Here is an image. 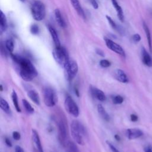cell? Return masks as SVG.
Here are the masks:
<instances>
[{
    "mask_svg": "<svg viewBox=\"0 0 152 152\" xmlns=\"http://www.w3.org/2000/svg\"><path fill=\"white\" fill-rule=\"evenodd\" d=\"M21 2H24L26 0H20Z\"/></svg>",
    "mask_w": 152,
    "mask_h": 152,
    "instance_id": "obj_44",
    "label": "cell"
},
{
    "mask_svg": "<svg viewBox=\"0 0 152 152\" xmlns=\"http://www.w3.org/2000/svg\"><path fill=\"white\" fill-rule=\"evenodd\" d=\"M106 19H107L108 23H109V24L110 25V26H111L113 29L117 30L119 26L116 25V24L115 22L113 20V19H112L109 15H106Z\"/></svg>",
    "mask_w": 152,
    "mask_h": 152,
    "instance_id": "obj_29",
    "label": "cell"
},
{
    "mask_svg": "<svg viewBox=\"0 0 152 152\" xmlns=\"http://www.w3.org/2000/svg\"><path fill=\"white\" fill-rule=\"evenodd\" d=\"M143 28L144 30L145 31V33L146 34L147 36V41H148V47H149V49H150V52H152V46H151V34H150V30L148 27V26H147V24H145V23L143 22Z\"/></svg>",
    "mask_w": 152,
    "mask_h": 152,
    "instance_id": "obj_22",
    "label": "cell"
},
{
    "mask_svg": "<svg viewBox=\"0 0 152 152\" xmlns=\"http://www.w3.org/2000/svg\"><path fill=\"white\" fill-rule=\"evenodd\" d=\"M113 77L122 83H127L129 82V79L127 75L123 70L121 69H116L114 71Z\"/></svg>",
    "mask_w": 152,
    "mask_h": 152,
    "instance_id": "obj_12",
    "label": "cell"
},
{
    "mask_svg": "<svg viewBox=\"0 0 152 152\" xmlns=\"http://www.w3.org/2000/svg\"><path fill=\"white\" fill-rule=\"evenodd\" d=\"M27 96L36 104L39 105L40 103V99L38 93L34 90H30L27 92Z\"/></svg>",
    "mask_w": 152,
    "mask_h": 152,
    "instance_id": "obj_18",
    "label": "cell"
},
{
    "mask_svg": "<svg viewBox=\"0 0 152 152\" xmlns=\"http://www.w3.org/2000/svg\"><path fill=\"white\" fill-rule=\"evenodd\" d=\"M7 27V21L4 12L1 11L0 13V32L2 33L4 31H5Z\"/></svg>",
    "mask_w": 152,
    "mask_h": 152,
    "instance_id": "obj_21",
    "label": "cell"
},
{
    "mask_svg": "<svg viewBox=\"0 0 152 152\" xmlns=\"http://www.w3.org/2000/svg\"><path fill=\"white\" fill-rule=\"evenodd\" d=\"M30 31L31 33L33 34L36 35V34H39V26L36 24H31L30 26Z\"/></svg>",
    "mask_w": 152,
    "mask_h": 152,
    "instance_id": "obj_30",
    "label": "cell"
},
{
    "mask_svg": "<svg viewBox=\"0 0 152 152\" xmlns=\"http://www.w3.org/2000/svg\"><path fill=\"white\" fill-rule=\"evenodd\" d=\"M64 106L66 111L71 115L74 117H77L79 115V108L74 99L69 95H66L65 99Z\"/></svg>",
    "mask_w": 152,
    "mask_h": 152,
    "instance_id": "obj_7",
    "label": "cell"
},
{
    "mask_svg": "<svg viewBox=\"0 0 152 152\" xmlns=\"http://www.w3.org/2000/svg\"><path fill=\"white\" fill-rule=\"evenodd\" d=\"M71 4H72V6L74 8V10L76 11V12L78 13V14L82 17L83 19H86V14L85 12L79 2L78 0H69Z\"/></svg>",
    "mask_w": 152,
    "mask_h": 152,
    "instance_id": "obj_14",
    "label": "cell"
},
{
    "mask_svg": "<svg viewBox=\"0 0 152 152\" xmlns=\"http://www.w3.org/2000/svg\"><path fill=\"white\" fill-rule=\"evenodd\" d=\"M64 69L66 80L71 81L76 76L78 71V66L75 61L69 60L64 67Z\"/></svg>",
    "mask_w": 152,
    "mask_h": 152,
    "instance_id": "obj_6",
    "label": "cell"
},
{
    "mask_svg": "<svg viewBox=\"0 0 152 152\" xmlns=\"http://www.w3.org/2000/svg\"><path fill=\"white\" fill-rule=\"evenodd\" d=\"M57 97L55 91L50 87H46L43 89V102L48 107H53L56 104Z\"/></svg>",
    "mask_w": 152,
    "mask_h": 152,
    "instance_id": "obj_5",
    "label": "cell"
},
{
    "mask_svg": "<svg viewBox=\"0 0 152 152\" xmlns=\"http://www.w3.org/2000/svg\"><path fill=\"white\" fill-rule=\"evenodd\" d=\"M141 58L142 61L145 65L148 67L152 66V58L144 48H142L141 49Z\"/></svg>",
    "mask_w": 152,
    "mask_h": 152,
    "instance_id": "obj_15",
    "label": "cell"
},
{
    "mask_svg": "<svg viewBox=\"0 0 152 152\" xmlns=\"http://www.w3.org/2000/svg\"><path fill=\"white\" fill-rule=\"evenodd\" d=\"M115 138L116 140H117V141H120V140H121V137H120L118 135H117V134L115 135Z\"/></svg>",
    "mask_w": 152,
    "mask_h": 152,
    "instance_id": "obj_42",
    "label": "cell"
},
{
    "mask_svg": "<svg viewBox=\"0 0 152 152\" xmlns=\"http://www.w3.org/2000/svg\"><path fill=\"white\" fill-rule=\"evenodd\" d=\"M100 65L103 68H108L111 65V63L107 59H102L99 62Z\"/></svg>",
    "mask_w": 152,
    "mask_h": 152,
    "instance_id": "obj_31",
    "label": "cell"
},
{
    "mask_svg": "<svg viewBox=\"0 0 152 152\" xmlns=\"http://www.w3.org/2000/svg\"><path fill=\"white\" fill-rule=\"evenodd\" d=\"M88 1L94 9L97 10L99 8V5H98V3L96 1V0H88Z\"/></svg>",
    "mask_w": 152,
    "mask_h": 152,
    "instance_id": "obj_35",
    "label": "cell"
},
{
    "mask_svg": "<svg viewBox=\"0 0 152 152\" xmlns=\"http://www.w3.org/2000/svg\"><path fill=\"white\" fill-rule=\"evenodd\" d=\"M68 148L70 150L71 152H78V148L76 144L71 141H68L67 144Z\"/></svg>",
    "mask_w": 152,
    "mask_h": 152,
    "instance_id": "obj_28",
    "label": "cell"
},
{
    "mask_svg": "<svg viewBox=\"0 0 152 152\" xmlns=\"http://www.w3.org/2000/svg\"><path fill=\"white\" fill-rule=\"evenodd\" d=\"M142 131L139 128H128L126 130V136L129 140H134L138 138L143 135Z\"/></svg>",
    "mask_w": 152,
    "mask_h": 152,
    "instance_id": "obj_10",
    "label": "cell"
},
{
    "mask_svg": "<svg viewBox=\"0 0 152 152\" xmlns=\"http://www.w3.org/2000/svg\"><path fill=\"white\" fill-rule=\"evenodd\" d=\"M113 103L115 104H122L124 102V97L120 95H116L113 97Z\"/></svg>",
    "mask_w": 152,
    "mask_h": 152,
    "instance_id": "obj_27",
    "label": "cell"
},
{
    "mask_svg": "<svg viewBox=\"0 0 152 152\" xmlns=\"http://www.w3.org/2000/svg\"><path fill=\"white\" fill-rule=\"evenodd\" d=\"M112 3L113 4V6L116 10V11L117 12V16L119 18V20L121 22H124V12L122 11V8L121 6L119 5L116 0H111Z\"/></svg>",
    "mask_w": 152,
    "mask_h": 152,
    "instance_id": "obj_17",
    "label": "cell"
},
{
    "mask_svg": "<svg viewBox=\"0 0 152 152\" xmlns=\"http://www.w3.org/2000/svg\"><path fill=\"white\" fill-rule=\"evenodd\" d=\"M55 16L56 21L58 23V25L62 28H65L66 27V23L59 9H56L55 10Z\"/></svg>",
    "mask_w": 152,
    "mask_h": 152,
    "instance_id": "obj_20",
    "label": "cell"
},
{
    "mask_svg": "<svg viewBox=\"0 0 152 152\" xmlns=\"http://www.w3.org/2000/svg\"><path fill=\"white\" fill-rule=\"evenodd\" d=\"M11 97H12V100L13 102V104L15 108V110H17V112H21V110L20 107L19 103H18V96L17 94V93L15 91L13 90L11 94Z\"/></svg>",
    "mask_w": 152,
    "mask_h": 152,
    "instance_id": "obj_23",
    "label": "cell"
},
{
    "mask_svg": "<svg viewBox=\"0 0 152 152\" xmlns=\"http://www.w3.org/2000/svg\"><path fill=\"white\" fill-rule=\"evenodd\" d=\"M97 112L99 115L100 116V117L106 121H109L110 120V116L106 112V109L103 107V106L101 104H99L97 105Z\"/></svg>",
    "mask_w": 152,
    "mask_h": 152,
    "instance_id": "obj_19",
    "label": "cell"
},
{
    "mask_svg": "<svg viewBox=\"0 0 152 152\" xmlns=\"http://www.w3.org/2000/svg\"><path fill=\"white\" fill-rule=\"evenodd\" d=\"M90 93L92 95V96L93 97H94L95 99H97L98 100L101 101V102H103V101L106 100V97L104 92L102 90H101L95 87L90 86Z\"/></svg>",
    "mask_w": 152,
    "mask_h": 152,
    "instance_id": "obj_11",
    "label": "cell"
},
{
    "mask_svg": "<svg viewBox=\"0 0 152 152\" xmlns=\"http://www.w3.org/2000/svg\"><path fill=\"white\" fill-rule=\"evenodd\" d=\"M132 39H133V40H134V42L138 43V42H139L140 41V40H141V36H140V35L139 34H138V33L134 34L133 35V36H132Z\"/></svg>",
    "mask_w": 152,
    "mask_h": 152,
    "instance_id": "obj_33",
    "label": "cell"
},
{
    "mask_svg": "<svg viewBox=\"0 0 152 152\" xmlns=\"http://www.w3.org/2000/svg\"><path fill=\"white\" fill-rule=\"evenodd\" d=\"M5 142L6 145L8 147H12V142H11V141H10V140L8 138H5Z\"/></svg>",
    "mask_w": 152,
    "mask_h": 152,
    "instance_id": "obj_38",
    "label": "cell"
},
{
    "mask_svg": "<svg viewBox=\"0 0 152 152\" xmlns=\"http://www.w3.org/2000/svg\"><path fill=\"white\" fill-rule=\"evenodd\" d=\"M104 40L105 41L106 46L109 49H110L112 51L115 52L116 53L121 55V56L125 57V52L124 49L119 45L117 44L116 43H115L111 39L106 38V37H105L104 39Z\"/></svg>",
    "mask_w": 152,
    "mask_h": 152,
    "instance_id": "obj_9",
    "label": "cell"
},
{
    "mask_svg": "<svg viewBox=\"0 0 152 152\" xmlns=\"http://www.w3.org/2000/svg\"><path fill=\"white\" fill-rule=\"evenodd\" d=\"M5 46L6 49L9 52L12 53L13 52L14 48V41L12 39H7L5 42Z\"/></svg>",
    "mask_w": 152,
    "mask_h": 152,
    "instance_id": "obj_25",
    "label": "cell"
},
{
    "mask_svg": "<svg viewBox=\"0 0 152 152\" xmlns=\"http://www.w3.org/2000/svg\"><path fill=\"white\" fill-rule=\"evenodd\" d=\"M0 91H3V86L2 84L0 85Z\"/></svg>",
    "mask_w": 152,
    "mask_h": 152,
    "instance_id": "obj_43",
    "label": "cell"
},
{
    "mask_svg": "<svg viewBox=\"0 0 152 152\" xmlns=\"http://www.w3.org/2000/svg\"><path fill=\"white\" fill-rule=\"evenodd\" d=\"M11 58L19 66L20 75L23 80L31 81L37 75L36 68L29 59L15 54H11Z\"/></svg>",
    "mask_w": 152,
    "mask_h": 152,
    "instance_id": "obj_1",
    "label": "cell"
},
{
    "mask_svg": "<svg viewBox=\"0 0 152 152\" xmlns=\"http://www.w3.org/2000/svg\"><path fill=\"white\" fill-rule=\"evenodd\" d=\"M0 107L5 113L7 114H10L11 113V109L8 103L2 98H1Z\"/></svg>",
    "mask_w": 152,
    "mask_h": 152,
    "instance_id": "obj_24",
    "label": "cell"
},
{
    "mask_svg": "<svg viewBox=\"0 0 152 152\" xmlns=\"http://www.w3.org/2000/svg\"><path fill=\"white\" fill-rule=\"evenodd\" d=\"M71 133L73 139L79 145H84V136L86 135V129L78 121H73L71 124Z\"/></svg>",
    "mask_w": 152,
    "mask_h": 152,
    "instance_id": "obj_2",
    "label": "cell"
},
{
    "mask_svg": "<svg viewBox=\"0 0 152 152\" xmlns=\"http://www.w3.org/2000/svg\"><path fill=\"white\" fill-rule=\"evenodd\" d=\"M52 55L56 62L63 68L65 66L69 61V56L66 49L61 46L55 47L53 50Z\"/></svg>",
    "mask_w": 152,
    "mask_h": 152,
    "instance_id": "obj_4",
    "label": "cell"
},
{
    "mask_svg": "<svg viewBox=\"0 0 152 152\" xmlns=\"http://www.w3.org/2000/svg\"><path fill=\"white\" fill-rule=\"evenodd\" d=\"M106 142H107L108 146L110 147V148L111 150L112 151V152H120V151L117 149V148H116L113 144H112L110 142H109V141H106Z\"/></svg>",
    "mask_w": 152,
    "mask_h": 152,
    "instance_id": "obj_32",
    "label": "cell"
},
{
    "mask_svg": "<svg viewBox=\"0 0 152 152\" xmlns=\"http://www.w3.org/2000/svg\"><path fill=\"white\" fill-rule=\"evenodd\" d=\"M15 152H24V151L23 148L21 147L19 145H17L15 147Z\"/></svg>",
    "mask_w": 152,
    "mask_h": 152,
    "instance_id": "obj_39",
    "label": "cell"
},
{
    "mask_svg": "<svg viewBox=\"0 0 152 152\" xmlns=\"http://www.w3.org/2000/svg\"><path fill=\"white\" fill-rule=\"evenodd\" d=\"M31 138H32V140L34 142V144L35 145V147H36L37 152H44L43 148H42V143L40 141L39 135L38 132L36 131V130L32 129Z\"/></svg>",
    "mask_w": 152,
    "mask_h": 152,
    "instance_id": "obj_13",
    "label": "cell"
},
{
    "mask_svg": "<svg viewBox=\"0 0 152 152\" xmlns=\"http://www.w3.org/2000/svg\"><path fill=\"white\" fill-rule=\"evenodd\" d=\"M31 12L33 18L36 21H42L46 16V8L44 4L39 0L33 2L31 5Z\"/></svg>",
    "mask_w": 152,
    "mask_h": 152,
    "instance_id": "obj_3",
    "label": "cell"
},
{
    "mask_svg": "<svg viewBox=\"0 0 152 152\" xmlns=\"http://www.w3.org/2000/svg\"><path fill=\"white\" fill-rule=\"evenodd\" d=\"M144 152H152V146L148 145L144 148Z\"/></svg>",
    "mask_w": 152,
    "mask_h": 152,
    "instance_id": "obj_40",
    "label": "cell"
},
{
    "mask_svg": "<svg viewBox=\"0 0 152 152\" xmlns=\"http://www.w3.org/2000/svg\"><path fill=\"white\" fill-rule=\"evenodd\" d=\"M58 128L59 141L61 145L63 146H66L68 143L67 141V131L66 125L62 119L58 122Z\"/></svg>",
    "mask_w": 152,
    "mask_h": 152,
    "instance_id": "obj_8",
    "label": "cell"
},
{
    "mask_svg": "<svg viewBox=\"0 0 152 152\" xmlns=\"http://www.w3.org/2000/svg\"><path fill=\"white\" fill-rule=\"evenodd\" d=\"M12 137L15 140H19L21 138L20 134L17 131H14L12 132Z\"/></svg>",
    "mask_w": 152,
    "mask_h": 152,
    "instance_id": "obj_34",
    "label": "cell"
},
{
    "mask_svg": "<svg viewBox=\"0 0 152 152\" xmlns=\"http://www.w3.org/2000/svg\"><path fill=\"white\" fill-rule=\"evenodd\" d=\"M48 28L50 34V36L52 38V39H53V41L55 43V47L60 46H61V43H60V40H59V36H58V34L57 32L55 30V28L50 25H48Z\"/></svg>",
    "mask_w": 152,
    "mask_h": 152,
    "instance_id": "obj_16",
    "label": "cell"
},
{
    "mask_svg": "<svg viewBox=\"0 0 152 152\" xmlns=\"http://www.w3.org/2000/svg\"><path fill=\"white\" fill-rule=\"evenodd\" d=\"M130 119L132 122H137L138 119V117L137 115L132 113L130 115Z\"/></svg>",
    "mask_w": 152,
    "mask_h": 152,
    "instance_id": "obj_36",
    "label": "cell"
},
{
    "mask_svg": "<svg viewBox=\"0 0 152 152\" xmlns=\"http://www.w3.org/2000/svg\"><path fill=\"white\" fill-rule=\"evenodd\" d=\"M96 53H97L98 55H99V56H102V57H104V53L102 49H96Z\"/></svg>",
    "mask_w": 152,
    "mask_h": 152,
    "instance_id": "obj_37",
    "label": "cell"
},
{
    "mask_svg": "<svg viewBox=\"0 0 152 152\" xmlns=\"http://www.w3.org/2000/svg\"><path fill=\"white\" fill-rule=\"evenodd\" d=\"M74 91H75V94L77 97H80V93L79 91L78 90V88H77L76 87L74 88Z\"/></svg>",
    "mask_w": 152,
    "mask_h": 152,
    "instance_id": "obj_41",
    "label": "cell"
},
{
    "mask_svg": "<svg viewBox=\"0 0 152 152\" xmlns=\"http://www.w3.org/2000/svg\"><path fill=\"white\" fill-rule=\"evenodd\" d=\"M23 104L24 106V107L25 108L26 110L28 113H33L34 111V108L32 107V106L30 104V103L26 99H23L22 100Z\"/></svg>",
    "mask_w": 152,
    "mask_h": 152,
    "instance_id": "obj_26",
    "label": "cell"
}]
</instances>
